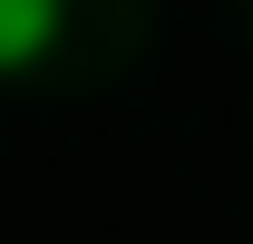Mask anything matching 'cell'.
Here are the masks:
<instances>
[{"instance_id":"cell-1","label":"cell","mask_w":253,"mask_h":244,"mask_svg":"<svg viewBox=\"0 0 253 244\" xmlns=\"http://www.w3.org/2000/svg\"><path fill=\"white\" fill-rule=\"evenodd\" d=\"M68 0H0V78H30L49 49H59Z\"/></svg>"}]
</instances>
